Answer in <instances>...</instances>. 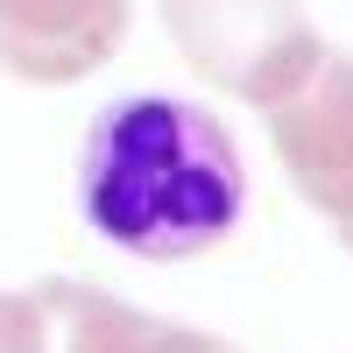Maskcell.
<instances>
[{"label": "cell", "instance_id": "7a4b0ae2", "mask_svg": "<svg viewBox=\"0 0 353 353\" xmlns=\"http://www.w3.org/2000/svg\"><path fill=\"white\" fill-rule=\"evenodd\" d=\"M170 28L184 36V57L198 71L241 85V92H254L248 57H269L283 92H290V78L311 64L304 21H297L290 0H170Z\"/></svg>", "mask_w": 353, "mask_h": 353}, {"label": "cell", "instance_id": "277c9868", "mask_svg": "<svg viewBox=\"0 0 353 353\" xmlns=\"http://www.w3.org/2000/svg\"><path fill=\"white\" fill-rule=\"evenodd\" d=\"M283 113H276V134H283V156L297 170V184L318 198V205H339L353 198V64H304V85L297 92H276Z\"/></svg>", "mask_w": 353, "mask_h": 353}, {"label": "cell", "instance_id": "6da1fadb", "mask_svg": "<svg viewBox=\"0 0 353 353\" xmlns=\"http://www.w3.org/2000/svg\"><path fill=\"white\" fill-rule=\"evenodd\" d=\"M78 205L92 233L141 261H191L241 226L248 170L205 106L128 92L92 113L78 149Z\"/></svg>", "mask_w": 353, "mask_h": 353}, {"label": "cell", "instance_id": "3957f363", "mask_svg": "<svg viewBox=\"0 0 353 353\" xmlns=\"http://www.w3.org/2000/svg\"><path fill=\"white\" fill-rule=\"evenodd\" d=\"M128 28V0H0V57L21 78H85Z\"/></svg>", "mask_w": 353, "mask_h": 353}]
</instances>
